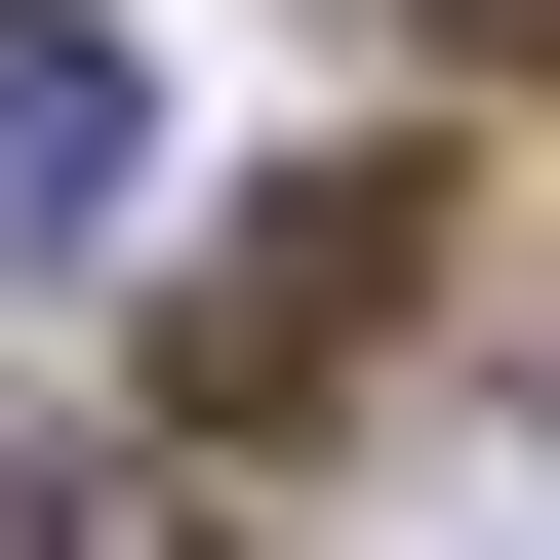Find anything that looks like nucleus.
I'll return each mask as SVG.
<instances>
[{"label": "nucleus", "instance_id": "4", "mask_svg": "<svg viewBox=\"0 0 560 560\" xmlns=\"http://www.w3.org/2000/svg\"><path fill=\"white\" fill-rule=\"evenodd\" d=\"M0 560H241V521H161V480H0Z\"/></svg>", "mask_w": 560, "mask_h": 560}, {"label": "nucleus", "instance_id": "1", "mask_svg": "<svg viewBox=\"0 0 560 560\" xmlns=\"http://www.w3.org/2000/svg\"><path fill=\"white\" fill-rule=\"evenodd\" d=\"M161 241V81H120V0H0V280H120Z\"/></svg>", "mask_w": 560, "mask_h": 560}, {"label": "nucleus", "instance_id": "2", "mask_svg": "<svg viewBox=\"0 0 560 560\" xmlns=\"http://www.w3.org/2000/svg\"><path fill=\"white\" fill-rule=\"evenodd\" d=\"M361 320H400V161H320V200H280V241H241V280H200V361H161V400H200V441H241V400H320V361H361Z\"/></svg>", "mask_w": 560, "mask_h": 560}, {"label": "nucleus", "instance_id": "3", "mask_svg": "<svg viewBox=\"0 0 560 560\" xmlns=\"http://www.w3.org/2000/svg\"><path fill=\"white\" fill-rule=\"evenodd\" d=\"M400 560H560V441H441V480H400Z\"/></svg>", "mask_w": 560, "mask_h": 560}]
</instances>
